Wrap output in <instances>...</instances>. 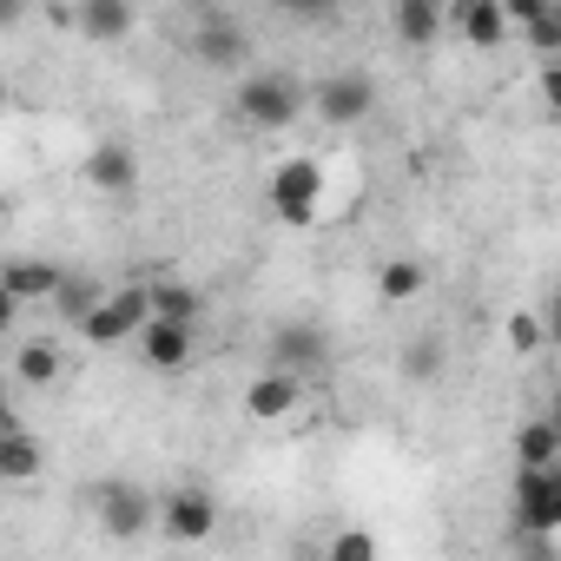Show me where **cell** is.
<instances>
[{
  "mask_svg": "<svg viewBox=\"0 0 561 561\" xmlns=\"http://www.w3.org/2000/svg\"><path fill=\"white\" fill-rule=\"evenodd\" d=\"M305 106H311V87L291 80V73H244L238 93H231V113L257 133H285Z\"/></svg>",
  "mask_w": 561,
  "mask_h": 561,
  "instance_id": "cell-1",
  "label": "cell"
},
{
  "mask_svg": "<svg viewBox=\"0 0 561 561\" xmlns=\"http://www.w3.org/2000/svg\"><path fill=\"white\" fill-rule=\"evenodd\" d=\"M93 515H100V528H106L113 541H139V535H152V522H159V502H152L139 482H119V476H106V482H93Z\"/></svg>",
  "mask_w": 561,
  "mask_h": 561,
  "instance_id": "cell-2",
  "label": "cell"
},
{
  "mask_svg": "<svg viewBox=\"0 0 561 561\" xmlns=\"http://www.w3.org/2000/svg\"><path fill=\"white\" fill-rule=\"evenodd\" d=\"M271 211L285 225H311L324 211V159H285L271 172Z\"/></svg>",
  "mask_w": 561,
  "mask_h": 561,
  "instance_id": "cell-3",
  "label": "cell"
},
{
  "mask_svg": "<svg viewBox=\"0 0 561 561\" xmlns=\"http://www.w3.org/2000/svg\"><path fill=\"white\" fill-rule=\"evenodd\" d=\"M271 370H285V377H311V370H331V331L318 318H285L271 331Z\"/></svg>",
  "mask_w": 561,
  "mask_h": 561,
  "instance_id": "cell-4",
  "label": "cell"
},
{
  "mask_svg": "<svg viewBox=\"0 0 561 561\" xmlns=\"http://www.w3.org/2000/svg\"><path fill=\"white\" fill-rule=\"evenodd\" d=\"M152 324V305H146V285H119V291H106L100 298V311L80 324V337L93 344V351H113V344H126V337H139Z\"/></svg>",
  "mask_w": 561,
  "mask_h": 561,
  "instance_id": "cell-5",
  "label": "cell"
},
{
  "mask_svg": "<svg viewBox=\"0 0 561 561\" xmlns=\"http://www.w3.org/2000/svg\"><path fill=\"white\" fill-rule=\"evenodd\" d=\"M311 113H318L324 126H364V119L377 113V80H370L364 67L331 73V80L311 87Z\"/></svg>",
  "mask_w": 561,
  "mask_h": 561,
  "instance_id": "cell-6",
  "label": "cell"
},
{
  "mask_svg": "<svg viewBox=\"0 0 561 561\" xmlns=\"http://www.w3.org/2000/svg\"><path fill=\"white\" fill-rule=\"evenodd\" d=\"M515 528L528 541H554V528H561V469H522L515 476Z\"/></svg>",
  "mask_w": 561,
  "mask_h": 561,
  "instance_id": "cell-7",
  "label": "cell"
},
{
  "mask_svg": "<svg viewBox=\"0 0 561 561\" xmlns=\"http://www.w3.org/2000/svg\"><path fill=\"white\" fill-rule=\"evenodd\" d=\"M192 60L211 67V73H244L251 60V27L238 14H198L192 27Z\"/></svg>",
  "mask_w": 561,
  "mask_h": 561,
  "instance_id": "cell-8",
  "label": "cell"
},
{
  "mask_svg": "<svg viewBox=\"0 0 561 561\" xmlns=\"http://www.w3.org/2000/svg\"><path fill=\"white\" fill-rule=\"evenodd\" d=\"M165 541H211L218 535V502H211V489H198V482H185V489H172L165 502H159V522H152Z\"/></svg>",
  "mask_w": 561,
  "mask_h": 561,
  "instance_id": "cell-9",
  "label": "cell"
},
{
  "mask_svg": "<svg viewBox=\"0 0 561 561\" xmlns=\"http://www.w3.org/2000/svg\"><path fill=\"white\" fill-rule=\"evenodd\" d=\"M60 277H67V264H54V257H0V291H8L21 311L27 305H54Z\"/></svg>",
  "mask_w": 561,
  "mask_h": 561,
  "instance_id": "cell-10",
  "label": "cell"
},
{
  "mask_svg": "<svg viewBox=\"0 0 561 561\" xmlns=\"http://www.w3.org/2000/svg\"><path fill=\"white\" fill-rule=\"evenodd\" d=\"M298 403H305V383L285 377V370H257L244 383V416L251 423H285V416H298Z\"/></svg>",
  "mask_w": 561,
  "mask_h": 561,
  "instance_id": "cell-11",
  "label": "cell"
},
{
  "mask_svg": "<svg viewBox=\"0 0 561 561\" xmlns=\"http://www.w3.org/2000/svg\"><path fill=\"white\" fill-rule=\"evenodd\" d=\"M443 27H456L476 54H495L508 41V21H502V0H462L456 14H443Z\"/></svg>",
  "mask_w": 561,
  "mask_h": 561,
  "instance_id": "cell-12",
  "label": "cell"
},
{
  "mask_svg": "<svg viewBox=\"0 0 561 561\" xmlns=\"http://www.w3.org/2000/svg\"><path fill=\"white\" fill-rule=\"evenodd\" d=\"M87 185H93V192H133V185H139V152H133L126 139H100V146L87 152Z\"/></svg>",
  "mask_w": 561,
  "mask_h": 561,
  "instance_id": "cell-13",
  "label": "cell"
},
{
  "mask_svg": "<svg viewBox=\"0 0 561 561\" xmlns=\"http://www.w3.org/2000/svg\"><path fill=\"white\" fill-rule=\"evenodd\" d=\"M146 305H152V324H179V331H198V285H185V277H152L146 285Z\"/></svg>",
  "mask_w": 561,
  "mask_h": 561,
  "instance_id": "cell-14",
  "label": "cell"
},
{
  "mask_svg": "<svg viewBox=\"0 0 561 561\" xmlns=\"http://www.w3.org/2000/svg\"><path fill=\"white\" fill-rule=\"evenodd\" d=\"M41 469H47V443L34 430L0 436V489H27V482H41Z\"/></svg>",
  "mask_w": 561,
  "mask_h": 561,
  "instance_id": "cell-15",
  "label": "cell"
},
{
  "mask_svg": "<svg viewBox=\"0 0 561 561\" xmlns=\"http://www.w3.org/2000/svg\"><path fill=\"white\" fill-rule=\"evenodd\" d=\"M139 357H146L159 377H172V370L192 364V331H179V324H146V331H139Z\"/></svg>",
  "mask_w": 561,
  "mask_h": 561,
  "instance_id": "cell-16",
  "label": "cell"
},
{
  "mask_svg": "<svg viewBox=\"0 0 561 561\" xmlns=\"http://www.w3.org/2000/svg\"><path fill=\"white\" fill-rule=\"evenodd\" d=\"M133 8H126V0H80V8H73V27L87 34V41H126L133 34Z\"/></svg>",
  "mask_w": 561,
  "mask_h": 561,
  "instance_id": "cell-17",
  "label": "cell"
},
{
  "mask_svg": "<svg viewBox=\"0 0 561 561\" xmlns=\"http://www.w3.org/2000/svg\"><path fill=\"white\" fill-rule=\"evenodd\" d=\"M390 34L403 47H430L443 34V8H436V0H397V8H390Z\"/></svg>",
  "mask_w": 561,
  "mask_h": 561,
  "instance_id": "cell-18",
  "label": "cell"
},
{
  "mask_svg": "<svg viewBox=\"0 0 561 561\" xmlns=\"http://www.w3.org/2000/svg\"><path fill=\"white\" fill-rule=\"evenodd\" d=\"M423 285H430V264H416V257H390L377 271V298L383 305H410V298H423Z\"/></svg>",
  "mask_w": 561,
  "mask_h": 561,
  "instance_id": "cell-19",
  "label": "cell"
},
{
  "mask_svg": "<svg viewBox=\"0 0 561 561\" xmlns=\"http://www.w3.org/2000/svg\"><path fill=\"white\" fill-rule=\"evenodd\" d=\"M515 456H522V469H554V456H561V430H554L548 416L522 423V436H515Z\"/></svg>",
  "mask_w": 561,
  "mask_h": 561,
  "instance_id": "cell-20",
  "label": "cell"
},
{
  "mask_svg": "<svg viewBox=\"0 0 561 561\" xmlns=\"http://www.w3.org/2000/svg\"><path fill=\"white\" fill-rule=\"evenodd\" d=\"M100 298H106V291L93 285L87 271H67V277H60V291H54V305H60V311L73 318V324H87V318L100 311Z\"/></svg>",
  "mask_w": 561,
  "mask_h": 561,
  "instance_id": "cell-21",
  "label": "cell"
},
{
  "mask_svg": "<svg viewBox=\"0 0 561 561\" xmlns=\"http://www.w3.org/2000/svg\"><path fill=\"white\" fill-rule=\"evenodd\" d=\"M14 370H21V383H34V390H47V383H60V351L41 337V344H21L14 351Z\"/></svg>",
  "mask_w": 561,
  "mask_h": 561,
  "instance_id": "cell-22",
  "label": "cell"
},
{
  "mask_svg": "<svg viewBox=\"0 0 561 561\" xmlns=\"http://www.w3.org/2000/svg\"><path fill=\"white\" fill-rule=\"evenodd\" d=\"M403 377L410 383H436L443 377V364H449V351H443V337H416V344H403Z\"/></svg>",
  "mask_w": 561,
  "mask_h": 561,
  "instance_id": "cell-23",
  "label": "cell"
},
{
  "mask_svg": "<svg viewBox=\"0 0 561 561\" xmlns=\"http://www.w3.org/2000/svg\"><path fill=\"white\" fill-rule=\"evenodd\" d=\"M324 561H377V535L370 528H337L324 541Z\"/></svg>",
  "mask_w": 561,
  "mask_h": 561,
  "instance_id": "cell-24",
  "label": "cell"
},
{
  "mask_svg": "<svg viewBox=\"0 0 561 561\" xmlns=\"http://www.w3.org/2000/svg\"><path fill=\"white\" fill-rule=\"evenodd\" d=\"M522 34H528V47H535V54H561V14H554V8H548V14H535Z\"/></svg>",
  "mask_w": 561,
  "mask_h": 561,
  "instance_id": "cell-25",
  "label": "cell"
},
{
  "mask_svg": "<svg viewBox=\"0 0 561 561\" xmlns=\"http://www.w3.org/2000/svg\"><path fill=\"white\" fill-rule=\"evenodd\" d=\"M508 344H515L522 357H528V351H541V324H535V318H508Z\"/></svg>",
  "mask_w": 561,
  "mask_h": 561,
  "instance_id": "cell-26",
  "label": "cell"
},
{
  "mask_svg": "<svg viewBox=\"0 0 561 561\" xmlns=\"http://www.w3.org/2000/svg\"><path fill=\"white\" fill-rule=\"evenodd\" d=\"M21 14H27L21 0H0V27H21Z\"/></svg>",
  "mask_w": 561,
  "mask_h": 561,
  "instance_id": "cell-27",
  "label": "cell"
},
{
  "mask_svg": "<svg viewBox=\"0 0 561 561\" xmlns=\"http://www.w3.org/2000/svg\"><path fill=\"white\" fill-rule=\"evenodd\" d=\"M14 318H21V305H14L8 291H0V331H14Z\"/></svg>",
  "mask_w": 561,
  "mask_h": 561,
  "instance_id": "cell-28",
  "label": "cell"
},
{
  "mask_svg": "<svg viewBox=\"0 0 561 561\" xmlns=\"http://www.w3.org/2000/svg\"><path fill=\"white\" fill-rule=\"evenodd\" d=\"M8 430H21V416L8 410V390H0V436H8Z\"/></svg>",
  "mask_w": 561,
  "mask_h": 561,
  "instance_id": "cell-29",
  "label": "cell"
},
{
  "mask_svg": "<svg viewBox=\"0 0 561 561\" xmlns=\"http://www.w3.org/2000/svg\"><path fill=\"white\" fill-rule=\"evenodd\" d=\"M0 113H8V80H0Z\"/></svg>",
  "mask_w": 561,
  "mask_h": 561,
  "instance_id": "cell-30",
  "label": "cell"
}]
</instances>
